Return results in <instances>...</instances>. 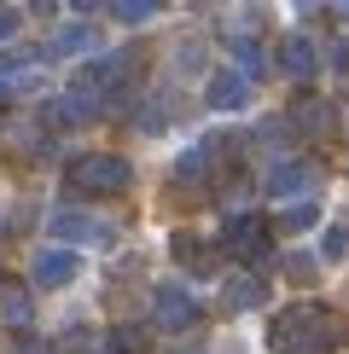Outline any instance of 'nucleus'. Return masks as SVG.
I'll return each mask as SVG.
<instances>
[{
  "instance_id": "1",
  "label": "nucleus",
  "mask_w": 349,
  "mask_h": 354,
  "mask_svg": "<svg viewBox=\"0 0 349 354\" xmlns=\"http://www.w3.org/2000/svg\"><path fill=\"white\" fill-rule=\"evenodd\" d=\"M268 343L274 348H303V354H332L338 348V326H332V314L320 302H297L268 326Z\"/></svg>"
},
{
  "instance_id": "2",
  "label": "nucleus",
  "mask_w": 349,
  "mask_h": 354,
  "mask_svg": "<svg viewBox=\"0 0 349 354\" xmlns=\"http://www.w3.org/2000/svg\"><path fill=\"white\" fill-rule=\"evenodd\" d=\"M70 186L87 192V198H116V192L128 186V163L111 157V151H87V157L70 163Z\"/></svg>"
},
{
  "instance_id": "3",
  "label": "nucleus",
  "mask_w": 349,
  "mask_h": 354,
  "mask_svg": "<svg viewBox=\"0 0 349 354\" xmlns=\"http://www.w3.org/2000/svg\"><path fill=\"white\" fill-rule=\"evenodd\" d=\"M268 227H262V221H251V215H233L227 227H222V250H233V256L239 261H262L268 256Z\"/></svg>"
},
{
  "instance_id": "4",
  "label": "nucleus",
  "mask_w": 349,
  "mask_h": 354,
  "mask_svg": "<svg viewBox=\"0 0 349 354\" xmlns=\"http://www.w3.org/2000/svg\"><path fill=\"white\" fill-rule=\"evenodd\" d=\"M152 314H157V326H163V331H186L198 319V302H193V290H186V285H163V290H157V302H152Z\"/></svg>"
},
{
  "instance_id": "5",
  "label": "nucleus",
  "mask_w": 349,
  "mask_h": 354,
  "mask_svg": "<svg viewBox=\"0 0 349 354\" xmlns=\"http://www.w3.org/2000/svg\"><path fill=\"white\" fill-rule=\"evenodd\" d=\"M204 99H210V111H244L251 105V82L239 70H215L210 87H204Z\"/></svg>"
},
{
  "instance_id": "6",
  "label": "nucleus",
  "mask_w": 349,
  "mask_h": 354,
  "mask_svg": "<svg viewBox=\"0 0 349 354\" xmlns=\"http://www.w3.org/2000/svg\"><path fill=\"white\" fill-rule=\"evenodd\" d=\"M53 239L64 244V250H76V244H99V239H111V227H99V221H87V215L58 209V215H53Z\"/></svg>"
},
{
  "instance_id": "7",
  "label": "nucleus",
  "mask_w": 349,
  "mask_h": 354,
  "mask_svg": "<svg viewBox=\"0 0 349 354\" xmlns=\"http://www.w3.org/2000/svg\"><path fill=\"white\" fill-rule=\"evenodd\" d=\"M70 279H76V250H41L35 256V285L41 290H58V285H70Z\"/></svg>"
},
{
  "instance_id": "8",
  "label": "nucleus",
  "mask_w": 349,
  "mask_h": 354,
  "mask_svg": "<svg viewBox=\"0 0 349 354\" xmlns=\"http://www.w3.org/2000/svg\"><path fill=\"white\" fill-rule=\"evenodd\" d=\"M93 47H99L93 24H64V29L47 41V58H82V53H93Z\"/></svg>"
},
{
  "instance_id": "9",
  "label": "nucleus",
  "mask_w": 349,
  "mask_h": 354,
  "mask_svg": "<svg viewBox=\"0 0 349 354\" xmlns=\"http://www.w3.org/2000/svg\"><path fill=\"white\" fill-rule=\"evenodd\" d=\"M280 70H285V76H297V82H309L314 76V41L309 35H285L280 41Z\"/></svg>"
},
{
  "instance_id": "10",
  "label": "nucleus",
  "mask_w": 349,
  "mask_h": 354,
  "mask_svg": "<svg viewBox=\"0 0 349 354\" xmlns=\"http://www.w3.org/2000/svg\"><path fill=\"white\" fill-rule=\"evenodd\" d=\"M268 302V285H262L256 273H233L227 279V308L233 314H251V308H262Z\"/></svg>"
},
{
  "instance_id": "11",
  "label": "nucleus",
  "mask_w": 349,
  "mask_h": 354,
  "mask_svg": "<svg viewBox=\"0 0 349 354\" xmlns=\"http://www.w3.org/2000/svg\"><path fill=\"white\" fill-rule=\"evenodd\" d=\"M268 192L274 198H297V192H314V169L309 163H280L268 174Z\"/></svg>"
},
{
  "instance_id": "12",
  "label": "nucleus",
  "mask_w": 349,
  "mask_h": 354,
  "mask_svg": "<svg viewBox=\"0 0 349 354\" xmlns=\"http://www.w3.org/2000/svg\"><path fill=\"white\" fill-rule=\"evenodd\" d=\"M29 314H35V302H29L18 285H6V290H0V326H12V331H18V326H29Z\"/></svg>"
},
{
  "instance_id": "13",
  "label": "nucleus",
  "mask_w": 349,
  "mask_h": 354,
  "mask_svg": "<svg viewBox=\"0 0 349 354\" xmlns=\"http://www.w3.org/2000/svg\"><path fill=\"white\" fill-rule=\"evenodd\" d=\"M210 169H215L210 145H193V151H181V163H174V174H181V180H204Z\"/></svg>"
},
{
  "instance_id": "14",
  "label": "nucleus",
  "mask_w": 349,
  "mask_h": 354,
  "mask_svg": "<svg viewBox=\"0 0 349 354\" xmlns=\"http://www.w3.org/2000/svg\"><path fill=\"white\" fill-rule=\"evenodd\" d=\"M314 221H320V203H314V198H303V203H291V209L280 215V227H285V232H309Z\"/></svg>"
},
{
  "instance_id": "15",
  "label": "nucleus",
  "mask_w": 349,
  "mask_h": 354,
  "mask_svg": "<svg viewBox=\"0 0 349 354\" xmlns=\"http://www.w3.org/2000/svg\"><path fill=\"white\" fill-rule=\"evenodd\" d=\"M233 58H239V76H244V82H251V76H262V47H256V41L233 35Z\"/></svg>"
},
{
  "instance_id": "16",
  "label": "nucleus",
  "mask_w": 349,
  "mask_h": 354,
  "mask_svg": "<svg viewBox=\"0 0 349 354\" xmlns=\"http://www.w3.org/2000/svg\"><path fill=\"white\" fill-rule=\"evenodd\" d=\"M111 12H116V24H145V18H157V0H111Z\"/></svg>"
},
{
  "instance_id": "17",
  "label": "nucleus",
  "mask_w": 349,
  "mask_h": 354,
  "mask_svg": "<svg viewBox=\"0 0 349 354\" xmlns=\"http://www.w3.org/2000/svg\"><path fill=\"white\" fill-rule=\"evenodd\" d=\"M326 122H332V105H320V99H309V105H297V128H309V134H320Z\"/></svg>"
},
{
  "instance_id": "18",
  "label": "nucleus",
  "mask_w": 349,
  "mask_h": 354,
  "mask_svg": "<svg viewBox=\"0 0 349 354\" xmlns=\"http://www.w3.org/2000/svg\"><path fill=\"white\" fill-rule=\"evenodd\" d=\"M343 244H349V232L338 227V221H332V227L320 232V261H343Z\"/></svg>"
},
{
  "instance_id": "19",
  "label": "nucleus",
  "mask_w": 349,
  "mask_h": 354,
  "mask_svg": "<svg viewBox=\"0 0 349 354\" xmlns=\"http://www.w3.org/2000/svg\"><path fill=\"white\" fill-rule=\"evenodd\" d=\"M174 261H186V268H210V256H204V244H198V239H186V232L174 239Z\"/></svg>"
},
{
  "instance_id": "20",
  "label": "nucleus",
  "mask_w": 349,
  "mask_h": 354,
  "mask_svg": "<svg viewBox=\"0 0 349 354\" xmlns=\"http://www.w3.org/2000/svg\"><path fill=\"white\" fill-rule=\"evenodd\" d=\"M285 268H291V279H297V285H309V279L320 273V268H314V256H291Z\"/></svg>"
},
{
  "instance_id": "21",
  "label": "nucleus",
  "mask_w": 349,
  "mask_h": 354,
  "mask_svg": "<svg viewBox=\"0 0 349 354\" xmlns=\"http://www.w3.org/2000/svg\"><path fill=\"white\" fill-rule=\"evenodd\" d=\"M12 29H18V12H12V6H0V41H6Z\"/></svg>"
},
{
  "instance_id": "22",
  "label": "nucleus",
  "mask_w": 349,
  "mask_h": 354,
  "mask_svg": "<svg viewBox=\"0 0 349 354\" xmlns=\"http://www.w3.org/2000/svg\"><path fill=\"white\" fill-rule=\"evenodd\" d=\"M70 6H76V12H87V6H99V0H70Z\"/></svg>"
}]
</instances>
